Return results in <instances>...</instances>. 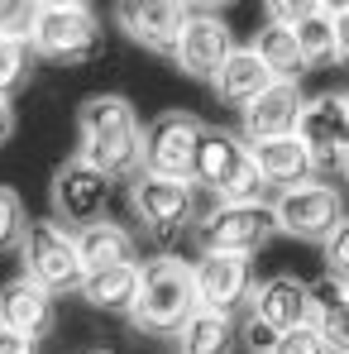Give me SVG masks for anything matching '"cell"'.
I'll use <instances>...</instances> for the list:
<instances>
[{
	"label": "cell",
	"instance_id": "6da1fadb",
	"mask_svg": "<svg viewBox=\"0 0 349 354\" xmlns=\"http://www.w3.org/2000/svg\"><path fill=\"white\" fill-rule=\"evenodd\" d=\"M77 129H82V163L96 168L111 182H134L144 173V124L134 115L129 96L115 91H96L82 101L77 111Z\"/></svg>",
	"mask_w": 349,
	"mask_h": 354
},
{
	"label": "cell",
	"instance_id": "7a4b0ae2",
	"mask_svg": "<svg viewBox=\"0 0 349 354\" xmlns=\"http://www.w3.org/2000/svg\"><path fill=\"white\" fill-rule=\"evenodd\" d=\"M196 311V292H191V263L177 254H158V259H139V292L129 306V321L144 335H177Z\"/></svg>",
	"mask_w": 349,
	"mask_h": 354
},
{
	"label": "cell",
	"instance_id": "3957f363",
	"mask_svg": "<svg viewBox=\"0 0 349 354\" xmlns=\"http://www.w3.org/2000/svg\"><path fill=\"white\" fill-rule=\"evenodd\" d=\"M191 187H206L216 201H258L263 177L249 158V144L234 129L206 124L196 144V163H191Z\"/></svg>",
	"mask_w": 349,
	"mask_h": 354
},
{
	"label": "cell",
	"instance_id": "277c9868",
	"mask_svg": "<svg viewBox=\"0 0 349 354\" xmlns=\"http://www.w3.org/2000/svg\"><path fill=\"white\" fill-rule=\"evenodd\" d=\"M101 19L91 5L82 0H39V19H34V34H29V53L44 62H62V67H77V62H91L101 53Z\"/></svg>",
	"mask_w": 349,
	"mask_h": 354
},
{
	"label": "cell",
	"instance_id": "5b68a950",
	"mask_svg": "<svg viewBox=\"0 0 349 354\" xmlns=\"http://www.w3.org/2000/svg\"><path fill=\"white\" fill-rule=\"evenodd\" d=\"M191 235L201 244V254H234L249 259L258 249H268L278 235L273 206L268 201H216L206 216H196Z\"/></svg>",
	"mask_w": 349,
	"mask_h": 354
},
{
	"label": "cell",
	"instance_id": "8992f818",
	"mask_svg": "<svg viewBox=\"0 0 349 354\" xmlns=\"http://www.w3.org/2000/svg\"><path fill=\"white\" fill-rule=\"evenodd\" d=\"M19 263H24V278L39 283L44 292L67 297L82 288L86 268H82V254H77V235L62 230L53 216H39L29 221V230L19 239Z\"/></svg>",
	"mask_w": 349,
	"mask_h": 354
},
{
	"label": "cell",
	"instance_id": "52a82bcc",
	"mask_svg": "<svg viewBox=\"0 0 349 354\" xmlns=\"http://www.w3.org/2000/svg\"><path fill=\"white\" fill-rule=\"evenodd\" d=\"M129 211L144 225V235H153L158 244L182 239L196 225V187L191 182H168V177L139 173L129 182Z\"/></svg>",
	"mask_w": 349,
	"mask_h": 354
},
{
	"label": "cell",
	"instance_id": "ba28073f",
	"mask_svg": "<svg viewBox=\"0 0 349 354\" xmlns=\"http://www.w3.org/2000/svg\"><path fill=\"white\" fill-rule=\"evenodd\" d=\"M48 196H53V221H58L62 230H72V235L111 221V177L86 168L82 158H67L53 173Z\"/></svg>",
	"mask_w": 349,
	"mask_h": 354
},
{
	"label": "cell",
	"instance_id": "9c48e42d",
	"mask_svg": "<svg viewBox=\"0 0 349 354\" xmlns=\"http://www.w3.org/2000/svg\"><path fill=\"white\" fill-rule=\"evenodd\" d=\"M273 206V221H278V235L306 239V244H326V235L345 221V201L330 182H301V187H287L278 192Z\"/></svg>",
	"mask_w": 349,
	"mask_h": 354
},
{
	"label": "cell",
	"instance_id": "30bf717a",
	"mask_svg": "<svg viewBox=\"0 0 349 354\" xmlns=\"http://www.w3.org/2000/svg\"><path fill=\"white\" fill-rule=\"evenodd\" d=\"M201 120L187 111H163L149 120L144 129V173L168 177V182H191V163H196V144H201Z\"/></svg>",
	"mask_w": 349,
	"mask_h": 354
},
{
	"label": "cell",
	"instance_id": "8fae6325",
	"mask_svg": "<svg viewBox=\"0 0 349 354\" xmlns=\"http://www.w3.org/2000/svg\"><path fill=\"white\" fill-rule=\"evenodd\" d=\"M230 53H234V39H230L225 15H220V10H196V5H187V19H182V34H177V48H173L177 72H187V77H196V82H211Z\"/></svg>",
	"mask_w": 349,
	"mask_h": 354
},
{
	"label": "cell",
	"instance_id": "7c38bea8",
	"mask_svg": "<svg viewBox=\"0 0 349 354\" xmlns=\"http://www.w3.org/2000/svg\"><path fill=\"white\" fill-rule=\"evenodd\" d=\"M311 316V283L296 278V273H273L263 283H254L249 292V326H258L263 335H287L301 330Z\"/></svg>",
	"mask_w": 349,
	"mask_h": 354
},
{
	"label": "cell",
	"instance_id": "4fadbf2b",
	"mask_svg": "<svg viewBox=\"0 0 349 354\" xmlns=\"http://www.w3.org/2000/svg\"><path fill=\"white\" fill-rule=\"evenodd\" d=\"M191 292H196V311L234 316L254 292V268L249 259H234V254H201L191 263Z\"/></svg>",
	"mask_w": 349,
	"mask_h": 354
},
{
	"label": "cell",
	"instance_id": "5bb4252c",
	"mask_svg": "<svg viewBox=\"0 0 349 354\" xmlns=\"http://www.w3.org/2000/svg\"><path fill=\"white\" fill-rule=\"evenodd\" d=\"M296 144L311 153L316 168H335L349 153V115L340 96H311L296 115Z\"/></svg>",
	"mask_w": 349,
	"mask_h": 354
},
{
	"label": "cell",
	"instance_id": "9a60e30c",
	"mask_svg": "<svg viewBox=\"0 0 349 354\" xmlns=\"http://www.w3.org/2000/svg\"><path fill=\"white\" fill-rule=\"evenodd\" d=\"M53 326H58V297L53 292H44V288L29 283L24 273L0 288V330L44 345V340L53 335Z\"/></svg>",
	"mask_w": 349,
	"mask_h": 354
},
{
	"label": "cell",
	"instance_id": "2e32d148",
	"mask_svg": "<svg viewBox=\"0 0 349 354\" xmlns=\"http://www.w3.org/2000/svg\"><path fill=\"white\" fill-rule=\"evenodd\" d=\"M187 5H168V0H149V5H115V24L149 53H168L173 58L177 34H182Z\"/></svg>",
	"mask_w": 349,
	"mask_h": 354
},
{
	"label": "cell",
	"instance_id": "e0dca14e",
	"mask_svg": "<svg viewBox=\"0 0 349 354\" xmlns=\"http://www.w3.org/2000/svg\"><path fill=\"white\" fill-rule=\"evenodd\" d=\"M301 106H306V96H301V86L296 82H273L254 106H244L239 115H244V129H239V139L244 144H258V139H283L296 129V115H301Z\"/></svg>",
	"mask_w": 349,
	"mask_h": 354
},
{
	"label": "cell",
	"instance_id": "ac0fdd59",
	"mask_svg": "<svg viewBox=\"0 0 349 354\" xmlns=\"http://www.w3.org/2000/svg\"><path fill=\"white\" fill-rule=\"evenodd\" d=\"M249 158H254V168H258V177H263V187L273 182V187L287 192V187H301V182L316 177V163H311V153L296 144V134L249 144Z\"/></svg>",
	"mask_w": 349,
	"mask_h": 354
},
{
	"label": "cell",
	"instance_id": "d6986e66",
	"mask_svg": "<svg viewBox=\"0 0 349 354\" xmlns=\"http://www.w3.org/2000/svg\"><path fill=\"white\" fill-rule=\"evenodd\" d=\"M268 86H273V77L263 72V62L254 58V48H234L230 58L220 62V72L211 77L216 101H220V106H234V111L254 106V101H258Z\"/></svg>",
	"mask_w": 349,
	"mask_h": 354
},
{
	"label": "cell",
	"instance_id": "ffe728a7",
	"mask_svg": "<svg viewBox=\"0 0 349 354\" xmlns=\"http://www.w3.org/2000/svg\"><path fill=\"white\" fill-rule=\"evenodd\" d=\"M306 326L321 335V345L330 354H349V297L340 292L335 278L311 283V316Z\"/></svg>",
	"mask_w": 349,
	"mask_h": 354
},
{
	"label": "cell",
	"instance_id": "44dd1931",
	"mask_svg": "<svg viewBox=\"0 0 349 354\" xmlns=\"http://www.w3.org/2000/svg\"><path fill=\"white\" fill-rule=\"evenodd\" d=\"M134 292H139V263H120V268H96L82 278L77 297L96 311H111V316H129L134 306Z\"/></svg>",
	"mask_w": 349,
	"mask_h": 354
},
{
	"label": "cell",
	"instance_id": "7402d4cb",
	"mask_svg": "<svg viewBox=\"0 0 349 354\" xmlns=\"http://www.w3.org/2000/svg\"><path fill=\"white\" fill-rule=\"evenodd\" d=\"M177 354H234L239 350V321L225 311H191V321L173 335Z\"/></svg>",
	"mask_w": 349,
	"mask_h": 354
},
{
	"label": "cell",
	"instance_id": "603a6c76",
	"mask_svg": "<svg viewBox=\"0 0 349 354\" xmlns=\"http://www.w3.org/2000/svg\"><path fill=\"white\" fill-rule=\"evenodd\" d=\"M77 254H82V268L96 273V268H120V263H139V244L134 235L115 225V221H101L91 230L77 235Z\"/></svg>",
	"mask_w": 349,
	"mask_h": 354
},
{
	"label": "cell",
	"instance_id": "cb8c5ba5",
	"mask_svg": "<svg viewBox=\"0 0 349 354\" xmlns=\"http://www.w3.org/2000/svg\"><path fill=\"white\" fill-rule=\"evenodd\" d=\"M292 39H296V53L306 67H326L335 53V19H330V5H301L296 19H292Z\"/></svg>",
	"mask_w": 349,
	"mask_h": 354
},
{
	"label": "cell",
	"instance_id": "d4e9b609",
	"mask_svg": "<svg viewBox=\"0 0 349 354\" xmlns=\"http://www.w3.org/2000/svg\"><path fill=\"white\" fill-rule=\"evenodd\" d=\"M249 48H254V58L263 62V72L273 82H296L306 72V62L296 53V39H292V29H283V24H263Z\"/></svg>",
	"mask_w": 349,
	"mask_h": 354
},
{
	"label": "cell",
	"instance_id": "484cf974",
	"mask_svg": "<svg viewBox=\"0 0 349 354\" xmlns=\"http://www.w3.org/2000/svg\"><path fill=\"white\" fill-rule=\"evenodd\" d=\"M34 77V53L29 44H0V101H15Z\"/></svg>",
	"mask_w": 349,
	"mask_h": 354
},
{
	"label": "cell",
	"instance_id": "4316f807",
	"mask_svg": "<svg viewBox=\"0 0 349 354\" xmlns=\"http://www.w3.org/2000/svg\"><path fill=\"white\" fill-rule=\"evenodd\" d=\"M39 0H0V44H29Z\"/></svg>",
	"mask_w": 349,
	"mask_h": 354
},
{
	"label": "cell",
	"instance_id": "83f0119b",
	"mask_svg": "<svg viewBox=\"0 0 349 354\" xmlns=\"http://www.w3.org/2000/svg\"><path fill=\"white\" fill-rule=\"evenodd\" d=\"M24 230H29V211H24L19 192L15 187H0V254L19 249Z\"/></svg>",
	"mask_w": 349,
	"mask_h": 354
},
{
	"label": "cell",
	"instance_id": "f1b7e54d",
	"mask_svg": "<svg viewBox=\"0 0 349 354\" xmlns=\"http://www.w3.org/2000/svg\"><path fill=\"white\" fill-rule=\"evenodd\" d=\"M321 259H326V278H335V283H345V278H349V216L326 235Z\"/></svg>",
	"mask_w": 349,
	"mask_h": 354
},
{
	"label": "cell",
	"instance_id": "f546056e",
	"mask_svg": "<svg viewBox=\"0 0 349 354\" xmlns=\"http://www.w3.org/2000/svg\"><path fill=\"white\" fill-rule=\"evenodd\" d=\"M268 354H330V350L321 345V335H316L311 326H301V330H287V335H278V340L268 345Z\"/></svg>",
	"mask_w": 349,
	"mask_h": 354
},
{
	"label": "cell",
	"instance_id": "4dcf8cb0",
	"mask_svg": "<svg viewBox=\"0 0 349 354\" xmlns=\"http://www.w3.org/2000/svg\"><path fill=\"white\" fill-rule=\"evenodd\" d=\"M330 19H335V53H330V62L349 72V5H330Z\"/></svg>",
	"mask_w": 349,
	"mask_h": 354
},
{
	"label": "cell",
	"instance_id": "1f68e13d",
	"mask_svg": "<svg viewBox=\"0 0 349 354\" xmlns=\"http://www.w3.org/2000/svg\"><path fill=\"white\" fill-rule=\"evenodd\" d=\"M0 354H44V350H39V340H24V335L0 330Z\"/></svg>",
	"mask_w": 349,
	"mask_h": 354
},
{
	"label": "cell",
	"instance_id": "d6a6232c",
	"mask_svg": "<svg viewBox=\"0 0 349 354\" xmlns=\"http://www.w3.org/2000/svg\"><path fill=\"white\" fill-rule=\"evenodd\" d=\"M15 139V106L10 101H0V149Z\"/></svg>",
	"mask_w": 349,
	"mask_h": 354
},
{
	"label": "cell",
	"instance_id": "836d02e7",
	"mask_svg": "<svg viewBox=\"0 0 349 354\" xmlns=\"http://www.w3.org/2000/svg\"><path fill=\"white\" fill-rule=\"evenodd\" d=\"M335 168H340V177H345V182H349V153H345V158H340V163H335Z\"/></svg>",
	"mask_w": 349,
	"mask_h": 354
},
{
	"label": "cell",
	"instance_id": "e575fe53",
	"mask_svg": "<svg viewBox=\"0 0 349 354\" xmlns=\"http://www.w3.org/2000/svg\"><path fill=\"white\" fill-rule=\"evenodd\" d=\"M340 292H345V297H349V278H345V283H340Z\"/></svg>",
	"mask_w": 349,
	"mask_h": 354
},
{
	"label": "cell",
	"instance_id": "d590c367",
	"mask_svg": "<svg viewBox=\"0 0 349 354\" xmlns=\"http://www.w3.org/2000/svg\"><path fill=\"white\" fill-rule=\"evenodd\" d=\"M340 101H345V115H349V91H345V96H340Z\"/></svg>",
	"mask_w": 349,
	"mask_h": 354
},
{
	"label": "cell",
	"instance_id": "8d00e7d4",
	"mask_svg": "<svg viewBox=\"0 0 349 354\" xmlns=\"http://www.w3.org/2000/svg\"><path fill=\"white\" fill-rule=\"evenodd\" d=\"M86 354H111V350H86Z\"/></svg>",
	"mask_w": 349,
	"mask_h": 354
}]
</instances>
